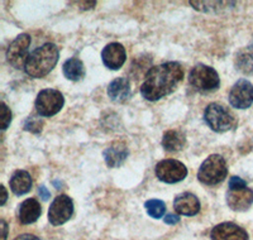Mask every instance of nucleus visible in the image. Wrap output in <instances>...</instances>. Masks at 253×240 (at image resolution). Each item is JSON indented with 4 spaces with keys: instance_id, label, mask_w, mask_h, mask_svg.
<instances>
[{
    "instance_id": "obj_3",
    "label": "nucleus",
    "mask_w": 253,
    "mask_h": 240,
    "mask_svg": "<svg viewBox=\"0 0 253 240\" xmlns=\"http://www.w3.org/2000/svg\"><path fill=\"white\" fill-rule=\"evenodd\" d=\"M228 174L227 162L221 156L211 155L203 162L198 172V178L200 182L208 186H214L223 182Z\"/></svg>"
},
{
    "instance_id": "obj_12",
    "label": "nucleus",
    "mask_w": 253,
    "mask_h": 240,
    "mask_svg": "<svg viewBox=\"0 0 253 240\" xmlns=\"http://www.w3.org/2000/svg\"><path fill=\"white\" fill-rule=\"evenodd\" d=\"M210 238L211 240H248V234L237 224L221 223L211 229Z\"/></svg>"
},
{
    "instance_id": "obj_19",
    "label": "nucleus",
    "mask_w": 253,
    "mask_h": 240,
    "mask_svg": "<svg viewBox=\"0 0 253 240\" xmlns=\"http://www.w3.org/2000/svg\"><path fill=\"white\" fill-rule=\"evenodd\" d=\"M62 71L65 78L71 81H80L85 76V67L79 58H70L63 63Z\"/></svg>"
},
{
    "instance_id": "obj_9",
    "label": "nucleus",
    "mask_w": 253,
    "mask_h": 240,
    "mask_svg": "<svg viewBox=\"0 0 253 240\" xmlns=\"http://www.w3.org/2000/svg\"><path fill=\"white\" fill-rule=\"evenodd\" d=\"M74 202L67 195H60L52 201L48 210V220L52 225H62L71 219Z\"/></svg>"
},
{
    "instance_id": "obj_14",
    "label": "nucleus",
    "mask_w": 253,
    "mask_h": 240,
    "mask_svg": "<svg viewBox=\"0 0 253 240\" xmlns=\"http://www.w3.org/2000/svg\"><path fill=\"white\" fill-rule=\"evenodd\" d=\"M173 209L178 215L194 216L200 211V201L195 195L184 192V194L176 196L175 201H173Z\"/></svg>"
},
{
    "instance_id": "obj_26",
    "label": "nucleus",
    "mask_w": 253,
    "mask_h": 240,
    "mask_svg": "<svg viewBox=\"0 0 253 240\" xmlns=\"http://www.w3.org/2000/svg\"><path fill=\"white\" fill-rule=\"evenodd\" d=\"M180 221V217L177 215H172V214H169L166 217H165V223L169 224V225H175Z\"/></svg>"
},
{
    "instance_id": "obj_29",
    "label": "nucleus",
    "mask_w": 253,
    "mask_h": 240,
    "mask_svg": "<svg viewBox=\"0 0 253 240\" xmlns=\"http://www.w3.org/2000/svg\"><path fill=\"white\" fill-rule=\"evenodd\" d=\"M0 190H1V201H0V205L1 206H4L5 205V202H6V199H8V194H6V190H5V187L3 186V185H1V187H0Z\"/></svg>"
},
{
    "instance_id": "obj_15",
    "label": "nucleus",
    "mask_w": 253,
    "mask_h": 240,
    "mask_svg": "<svg viewBox=\"0 0 253 240\" xmlns=\"http://www.w3.org/2000/svg\"><path fill=\"white\" fill-rule=\"evenodd\" d=\"M128 155H129V151H128L126 144L122 143V142H115L104 151L105 162L112 168L121 166L122 163L126 160Z\"/></svg>"
},
{
    "instance_id": "obj_2",
    "label": "nucleus",
    "mask_w": 253,
    "mask_h": 240,
    "mask_svg": "<svg viewBox=\"0 0 253 240\" xmlns=\"http://www.w3.org/2000/svg\"><path fill=\"white\" fill-rule=\"evenodd\" d=\"M58 61V48L55 43H44L29 54L26 74L33 79H42L53 70Z\"/></svg>"
},
{
    "instance_id": "obj_11",
    "label": "nucleus",
    "mask_w": 253,
    "mask_h": 240,
    "mask_svg": "<svg viewBox=\"0 0 253 240\" xmlns=\"http://www.w3.org/2000/svg\"><path fill=\"white\" fill-rule=\"evenodd\" d=\"M103 63L110 70H119L126 60V48L121 43H109L101 52Z\"/></svg>"
},
{
    "instance_id": "obj_6",
    "label": "nucleus",
    "mask_w": 253,
    "mask_h": 240,
    "mask_svg": "<svg viewBox=\"0 0 253 240\" xmlns=\"http://www.w3.org/2000/svg\"><path fill=\"white\" fill-rule=\"evenodd\" d=\"M65 104V97L58 90L46 89L38 94L36 99V110L41 117H53L61 112Z\"/></svg>"
},
{
    "instance_id": "obj_18",
    "label": "nucleus",
    "mask_w": 253,
    "mask_h": 240,
    "mask_svg": "<svg viewBox=\"0 0 253 240\" xmlns=\"http://www.w3.org/2000/svg\"><path fill=\"white\" fill-rule=\"evenodd\" d=\"M9 185H10L12 191L14 192L17 196L26 195L27 192L31 191L32 189L31 174H29L27 171L19 169V171L14 172V174H13L10 181H9Z\"/></svg>"
},
{
    "instance_id": "obj_1",
    "label": "nucleus",
    "mask_w": 253,
    "mask_h": 240,
    "mask_svg": "<svg viewBox=\"0 0 253 240\" xmlns=\"http://www.w3.org/2000/svg\"><path fill=\"white\" fill-rule=\"evenodd\" d=\"M182 79L184 69L178 62H166L152 67L141 86L142 96L148 101L160 100L175 91Z\"/></svg>"
},
{
    "instance_id": "obj_17",
    "label": "nucleus",
    "mask_w": 253,
    "mask_h": 240,
    "mask_svg": "<svg viewBox=\"0 0 253 240\" xmlns=\"http://www.w3.org/2000/svg\"><path fill=\"white\" fill-rule=\"evenodd\" d=\"M108 95L114 103H124L130 95V83L126 78L113 80L108 86Z\"/></svg>"
},
{
    "instance_id": "obj_20",
    "label": "nucleus",
    "mask_w": 253,
    "mask_h": 240,
    "mask_svg": "<svg viewBox=\"0 0 253 240\" xmlns=\"http://www.w3.org/2000/svg\"><path fill=\"white\" fill-rule=\"evenodd\" d=\"M185 146V137L177 130H169L162 137V147L167 152L181 151Z\"/></svg>"
},
{
    "instance_id": "obj_7",
    "label": "nucleus",
    "mask_w": 253,
    "mask_h": 240,
    "mask_svg": "<svg viewBox=\"0 0 253 240\" xmlns=\"http://www.w3.org/2000/svg\"><path fill=\"white\" fill-rule=\"evenodd\" d=\"M31 36L26 35H19L8 47L6 51V60L15 69H24L26 63L28 61V49L31 46Z\"/></svg>"
},
{
    "instance_id": "obj_24",
    "label": "nucleus",
    "mask_w": 253,
    "mask_h": 240,
    "mask_svg": "<svg viewBox=\"0 0 253 240\" xmlns=\"http://www.w3.org/2000/svg\"><path fill=\"white\" fill-rule=\"evenodd\" d=\"M24 128H26V130H29V132L38 133L42 130V121H37V120H35L33 118H31V119H28L26 121Z\"/></svg>"
},
{
    "instance_id": "obj_22",
    "label": "nucleus",
    "mask_w": 253,
    "mask_h": 240,
    "mask_svg": "<svg viewBox=\"0 0 253 240\" xmlns=\"http://www.w3.org/2000/svg\"><path fill=\"white\" fill-rule=\"evenodd\" d=\"M144 207H146L147 212L150 216H152L153 219H161L164 216L165 211H166V205H165L164 201L161 200H148L144 203Z\"/></svg>"
},
{
    "instance_id": "obj_27",
    "label": "nucleus",
    "mask_w": 253,
    "mask_h": 240,
    "mask_svg": "<svg viewBox=\"0 0 253 240\" xmlns=\"http://www.w3.org/2000/svg\"><path fill=\"white\" fill-rule=\"evenodd\" d=\"M38 192H40L41 195V199H43V200H48L49 196H51V192L47 190L46 186H41L40 190H38Z\"/></svg>"
},
{
    "instance_id": "obj_13",
    "label": "nucleus",
    "mask_w": 253,
    "mask_h": 240,
    "mask_svg": "<svg viewBox=\"0 0 253 240\" xmlns=\"http://www.w3.org/2000/svg\"><path fill=\"white\" fill-rule=\"evenodd\" d=\"M227 203L234 211H245L253 203V190L241 189L229 190L227 192Z\"/></svg>"
},
{
    "instance_id": "obj_25",
    "label": "nucleus",
    "mask_w": 253,
    "mask_h": 240,
    "mask_svg": "<svg viewBox=\"0 0 253 240\" xmlns=\"http://www.w3.org/2000/svg\"><path fill=\"white\" fill-rule=\"evenodd\" d=\"M246 187H247V185H246V182L242 180V178L237 177V176L230 178L229 190H241V189H246Z\"/></svg>"
},
{
    "instance_id": "obj_10",
    "label": "nucleus",
    "mask_w": 253,
    "mask_h": 240,
    "mask_svg": "<svg viewBox=\"0 0 253 240\" xmlns=\"http://www.w3.org/2000/svg\"><path fill=\"white\" fill-rule=\"evenodd\" d=\"M229 103L236 109H248L253 104V85L248 80H239L229 92Z\"/></svg>"
},
{
    "instance_id": "obj_5",
    "label": "nucleus",
    "mask_w": 253,
    "mask_h": 240,
    "mask_svg": "<svg viewBox=\"0 0 253 240\" xmlns=\"http://www.w3.org/2000/svg\"><path fill=\"white\" fill-rule=\"evenodd\" d=\"M204 119L208 125L216 133H225L233 128L234 117L225 106L220 104H209L205 109Z\"/></svg>"
},
{
    "instance_id": "obj_21",
    "label": "nucleus",
    "mask_w": 253,
    "mask_h": 240,
    "mask_svg": "<svg viewBox=\"0 0 253 240\" xmlns=\"http://www.w3.org/2000/svg\"><path fill=\"white\" fill-rule=\"evenodd\" d=\"M236 67L246 75H253V47L241 49L236 56Z\"/></svg>"
},
{
    "instance_id": "obj_28",
    "label": "nucleus",
    "mask_w": 253,
    "mask_h": 240,
    "mask_svg": "<svg viewBox=\"0 0 253 240\" xmlns=\"http://www.w3.org/2000/svg\"><path fill=\"white\" fill-rule=\"evenodd\" d=\"M14 240H41V239L32 234H23V235H19V237H17Z\"/></svg>"
},
{
    "instance_id": "obj_4",
    "label": "nucleus",
    "mask_w": 253,
    "mask_h": 240,
    "mask_svg": "<svg viewBox=\"0 0 253 240\" xmlns=\"http://www.w3.org/2000/svg\"><path fill=\"white\" fill-rule=\"evenodd\" d=\"M189 82L196 91L210 92L218 90L220 85V79H219L218 72L213 67L199 63L190 71Z\"/></svg>"
},
{
    "instance_id": "obj_30",
    "label": "nucleus",
    "mask_w": 253,
    "mask_h": 240,
    "mask_svg": "<svg viewBox=\"0 0 253 240\" xmlns=\"http://www.w3.org/2000/svg\"><path fill=\"white\" fill-rule=\"evenodd\" d=\"M1 232H3V235H1V240H6V233H8V226H6L5 220H1Z\"/></svg>"
},
{
    "instance_id": "obj_23",
    "label": "nucleus",
    "mask_w": 253,
    "mask_h": 240,
    "mask_svg": "<svg viewBox=\"0 0 253 240\" xmlns=\"http://www.w3.org/2000/svg\"><path fill=\"white\" fill-rule=\"evenodd\" d=\"M12 121V112L5 103H1V129L5 130Z\"/></svg>"
},
{
    "instance_id": "obj_8",
    "label": "nucleus",
    "mask_w": 253,
    "mask_h": 240,
    "mask_svg": "<svg viewBox=\"0 0 253 240\" xmlns=\"http://www.w3.org/2000/svg\"><path fill=\"white\" fill-rule=\"evenodd\" d=\"M156 176L166 183H177L185 180L187 168L184 163L176 160H164L156 166Z\"/></svg>"
},
{
    "instance_id": "obj_16",
    "label": "nucleus",
    "mask_w": 253,
    "mask_h": 240,
    "mask_svg": "<svg viewBox=\"0 0 253 240\" xmlns=\"http://www.w3.org/2000/svg\"><path fill=\"white\" fill-rule=\"evenodd\" d=\"M42 214V207L36 199H27L19 206V221L24 225L33 224Z\"/></svg>"
}]
</instances>
